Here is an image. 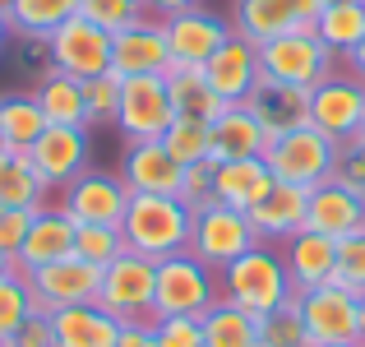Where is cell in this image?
Returning <instances> with one entry per match:
<instances>
[{"label":"cell","mask_w":365,"mask_h":347,"mask_svg":"<svg viewBox=\"0 0 365 347\" xmlns=\"http://www.w3.org/2000/svg\"><path fill=\"white\" fill-rule=\"evenodd\" d=\"M51 329H56V347H116L125 324L116 315H107L98 301H88V306H65V311H56Z\"/></svg>","instance_id":"d4e9b609"},{"label":"cell","mask_w":365,"mask_h":347,"mask_svg":"<svg viewBox=\"0 0 365 347\" xmlns=\"http://www.w3.org/2000/svg\"><path fill=\"white\" fill-rule=\"evenodd\" d=\"M9 51L19 56V70L37 74V79H42V74L51 70V51H46V37H24V33H14Z\"/></svg>","instance_id":"bcb514c9"},{"label":"cell","mask_w":365,"mask_h":347,"mask_svg":"<svg viewBox=\"0 0 365 347\" xmlns=\"http://www.w3.org/2000/svg\"><path fill=\"white\" fill-rule=\"evenodd\" d=\"M324 5H365V0H324Z\"/></svg>","instance_id":"11a10c76"},{"label":"cell","mask_w":365,"mask_h":347,"mask_svg":"<svg viewBox=\"0 0 365 347\" xmlns=\"http://www.w3.org/2000/svg\"><path fill=\"white\" fill-rule=\"evenodd\" d=\"M259 236L250 227V213L227 204H208L204 213H195V227H190V255H199L213 273H222L232 259H241L245 250H255Z\"/></svg>","instance_id":"ba28073f"},{"label":"cell","mask_w":365,"mask_h":347,"mask_svg":"<svg viewBox=\"0 0 365 347\" xmlns=\"http://www.w3.org/2000/svg\"><path fill=\"white\" fill-rule=\"evenodd\" d=\"M0 347H5V338H0Z\"/></svg>","instance_id":"91938a15"},{"label":"cell","mask_w":365,"mask_h":347,"mask_svg":"<svg viewBox=\"0 0 365 347\" xmlns=\"http://www.w3.org/2000/svg\"><path fill=\"white\" fill-rule=\"evenodd\" d=\"M51 190L42 186L33 158L24 149H5L0 153V208H42Z\"/></svg>","instance_id":"f546056e"},{"label":"cell","mask_w":365,"mask_h":347,"mask_svg":"<svg viewBox=\"0 0 365 347\" xmlns=\"http://www.w3.org/2000/svg\"><path fill=\"white\" fill-rule=\"evenodd\" d=\"M143 5H148V14H153V19H171V14H180V9L204 5V0H143Z\"/></svg>","instance_id":"681fc988"},{"label":"cell","mask_w":365,"mask_h":347,"mask_svg":"<svg viewBox=\"0 0 365 347\" xmlns=\"http://www.w3.org/2000/svg\"><path fill=\"white\" fill-rule=\"evenodd\" d=\"M162 28H167V46H171V65H199L204 70L208 61H213V51L227 42V37L236 33L232 19L217 14V9L208 5H195V9H180V14L162 19Z\"/></svg>","instance_id":"5bb4252c"},{"label":"cell","mask_w":365,"mask_h":347,"mask_svg":"<svg viewBox=\"0 0 365 347\" xmlns=\"http://www.w3.org/2000/svg\"><path fill=\"white\" fill-rule=\"evenodd\" d=\"M365 121V84L356 74L333 70L324 84L310 89V125L324 130L329 139H351Z\"/></svg>","instance_id":"2e32d148"},{"label":"cell","mask_w":365,"mask_h":347,"mask_svg":"<svg viewBox=\"0 0 365 347\" xmlns=\"http://www.w3.org/2000/svg\"><path fill=\"white\" fill-rule=\"evenodd\" d=\"M217 301V273L199 255L180 250V255L158 259V287H153V320L167 315H204Z\"/></svg>","instance_id":"277c9868"},{"label":"cell","mask_w":365,"mask_h":347,"mask_svg":"<svg viewBox=\"0 0 365 347\" xmlns=\"http://www.w3.org/2000/svg\"><path fill=\"white\" fill-rule=\"evenodd\" d=\"M28 287H33L37 311L56 315V311H65V306H88V301H98L102 268L88 264V259H79V255H65V259H56V264L33 268V273H28Z\"/></svg>","instance_id":"8fae6325"},{"label":"cell","mask_w":365,"mask_h":347,"mask_svg":"<svg viewBox=\"0 0 365 347\" xmlns=\"http://www.w3.org/2000/svg\"><path fill=\"white\" fill-rule=\"evenodd\" d=\"M305 227L324 231V236L342 241L351 231L365 227V195L342 181H324V186L310 190V213H305Z\"/></svg>","instance_id":"cb8c5ba5"},{"label":"cell","mask_w":365,"mask_h":347,"mask_svg":"<svg viewBox=\"0 0 365 347\" xmlns=\"http://www.w3.org/2000/svg\"><path fill=\"white\" fill-rule=\"evenodd\" d=\"M46 51H51V70L74 74V79H98L111 70V33L98 24H88L83 14L65 19L51 37H46Z\"/></svg>","instance_id":"9c48e42d"},{"label":"cell","mask_w":365,"mask_h":347,"mask_svg":"<svg viewBox=\"0 0 365 347\" xmlns=\"http://www.w3.org/2000/svg\"><path fill=\"white\" fill-rule=\"evenodd\" d=\"M0 130H5L9 149H33L46 130V116L37 107L33 93H0Z\"/></svg>","instance_id":"1f68e13d"},{"label":"cell","mask_w":365,"mask_h":347,"mask_svg":"<svg viewBox=\"0 0 365 347\" xmlns=\"http://www.w3.org/2000/svg\"><path fill=\"white\" fill-rule=\"evenodd\" d=\"M314 33H319V42L329 46L333 56H347L365 37V5H324Z\"/></svg>","instance_id":"836d02e7"},{"label":"cell","mask_w":365,"mask_h":347,"mask_svg":"<svg viewBox=\"0 0 365 347\" xmlns=\"http://www.w3.org/2000/svg\"><path fill=\"white\" fill-rule=\"evenodd\" d=\"M356 324H361V343H365V296H361V306H356Z\"/></svg>","instance_id":"f5cc1de1"},{"label":"cell","mask_w":365,"mask_h":347,"mask_svg":"<svg viewBox=\"0 0 365 347\" xmlns=\"http://www.w3.org/2000/svg\"><path fill=\"white\" fill-rule=\"evenodd\" d=\"M361 134H365V121H361Z\"/></svg>","instance_id":"680465c9"},{"label":"cell","mask_w":365,"mask_h":347,"mask_svg":"<svg viewBox=\"0 0 365 347\" xmlns=\"http://www.w3.org/2000/svg\"><path fill=\"white\" fill-rule=\"evenodd\" d=\"M217 296L232 301V306H241V311H250L255 320L282 311V306L296 296L292 278H287V264H282V250L268 246V241H259L255 250H245L241 259H232V264L217 273Z\"/></svg>","instance_id":"6da1fadb"},{"label":"cell","mask_w":365,"mask_h":347,"mask_svg":"<svg viewBox=\"0 0 365 347\" xmlns=\"http://www.w3.org/2000/svg\"><path fill=\"white\" fill-rule=\"evenodd\" d=\"M158 347H204V324L195 315H167V320H153Z\"/></svg>","instance_id":"ee69618b"},{"label":"cell","mask_w":365,"mask_h":347,"mask_svg":"<svg viewBox=\"0 0 365 347\" xmlns=\"http://www.w3.org/2000/svg\"><path fill=\"white\" fill-rule=\"evenodd\" d=\"M74 255L88 259V264H98V268H107L116 255H125L120 227H107V223H74Z\"/></svg>","instance_id":"8d00e7d4"},{"label":"cell","mask_w":365,"mask_h":347,"mask_svg":"<svg viewBox=\"0 0 365 347\" xmlns=\"http://www.w3.org/2000/svg\"><path fill=\"white\" fill-rule=\"evenodd\" d=\"M176 199L190 208V213H204L208 204H217V162H213V158H204V162H195V167L180 171V190H176Z\"/></svg>","instance_id":"f35d334b"},{"label":"cell","mask_w":365,"mask_h":347,"mask_svg":"<svg viewBox=\"0 0 365 347\" xmlns=\"http://www.w3.org/2000/svg\"><path fill=\"white\" fill-rule=\"evenodd\" d=\"M361 347H365V343H361Z\"/></svg>","instance_id":"94428289"},{"label":"cell","mask_w":365,"mask_h":347,"mask_svg":"<svg viewBox=\"0 0 365 347\" xmlns=\"http://www.w3.org/2000/svg\"><path fill=\"white\" fill-rule=\"evenodd\" d=\"M259 347H314L301 311H296V301H287L282 311H273V315L259 320Z\"/></svg>","instance_id":"74e56055"},{"label":"cell","mask_w":365,"mask_h":347,"mask_svg":"<svg viewBox=\"0 0 365 347\" xmlns=\"http://www.w3.org/2000/svg\"><path fill=\"white\" fill-rule=\"evenodd\" d=\"M65 255H74V218L65 213L61 204H42L33 213V223H28V236L14 255V268L33 273V268L56 264V259H65Z\"/></svg>","instance_id":"d6986e66"},{"label":"cell","mask_w":365,"mask_h":347,"mask_svg":"<svg viewBox=\"0 0 365 347\" xmlns=\"http://www.w3.org/2000/svg\"><path fill=\"white\" fill-rule=\"evenodd\" d=\"M28 158H33L46 190H65L74 176L88 171V158H93L88 125H46L42 139L28 149Z\"/></svg>","instance_id":"4fadbf2b"},{"label":"cell","mask_w":365,"mask_h":347,"mask_svg":"<svg viewBox=\"0 0 365 347\" xmlns=\"http://www.w3.org/2000/svg\"><path fill=\"white\" fill-rule=\"evenodd\" d=\"M273 190V171L264 158H241V162H217V204L227 208H250Z\"/></svg>","instance_id":"83f0119b"},{"label":"cell","mask_w":365,"mask_h":347,"mask_svg":"<svg viewBox=\"0 0 365 347\" xmlns=\"http://www.w3.org/2000/svg\"><path fill=\"white\" fill-rule=\"evenodd\" d=\"M190 227H195V213L176 195H130V208L120 218L125 250L148 259H167L190 250Z\"/></svg>","instance_id":"7a4b0ae2"},{"label":"cell","mask_w":365,"mask_h":347,"mask_svg":"<svg viewBox=\"0 0 365 347\" xmlns=\"http://www.w3.org/2000/svg\"><path fill=\"white\" fill-rule=\"evenodd\" d=\"M116 347H158V333H153V324H125Z\"/></svg>","instance_id":"c3c4849f"},{"label":"cell","mask_w":365,"mask_h":347,"mask_svg":"<svg viewBox=\"0 0 365 347\" xmlns=\"http://www.w3.org/2000/svg\"><path fill=\"white\" fill-rule=\"evenodd\" d=\"M5 347H56V329H51V315L37 311L33 320H24L14 333L5 338Z\"/></svg>","instance_id":"7dc6e473"},{"label":"cell","mask_w":365,"mask_h":347,"mask_svg":"<svg viewBox=\"0 0 365 347\" xmlns=\"http://www.w3.org/2000/svg\"><path fill=\"white\" fill-rule=\"evenodd\" d=\"M5 149H9V144H5V130H0V153H5Z\"/></svg>","instance_id":"6f0895ef"},{"label":"cell","mask_w":365,"mask_h":347,"mask_svg":"<svg viewBox=\"0 0 365 347\" xmlns=\"http://www.w3.org/2000/svg\"><path fill=\"white\" fill-rule=\"evenodd\" d=\"M33 98L42 107L46 125H88V102H83V79L61 70H46L33 84Z\"/></svg>","instance_id":"f1b7e54d"},{"label":"cell","mask_w":365,"mask_h":347,"mask_svg":"<svg viewBox=\"0 0 365 347\" xmlns=\"http://www.w3.org/2000/svg\"><path fill=\"white\" fill-rule=\"evenodd\" d=\"M61 208L74 223H107L120 227L125 208H130V186L120 181V171H98L88 167L83 176H74L61 190Z\"/></svg>","instance_id":"9a60e30c"},{"label":"cell","mask_w":365,"mask_h":347,"mask_svg":"<svg viewBox=\"0 0 365 347\" xmlns=\"http://www.w3.org/2000/svg\"><path fill=\"white\" fill-rule=\"evenodd\" d=\"M264 153H268V134L245 102L227 107L213 121V162H241V158H264Z\"/></svg>","instance_id":"484cf974"},{"label":"cell","mask_w":365,"mask_h":347,"mask_svg":"<svg viewBox=\"0 0 365 347\" xmlns=\"http://www.w3.org/2000/svg\"><path fill=\"white\" fill-rule=\"evenodd\" d=\"M162 149L180 162V167H195V162L213 158V125L208 121H190V116H176L162 134Z\"/></svg>","instance_id":"e575fe53"},{"label":"cell","mask_w":365,"mask_h":347,"mask_svg":"<svg viewBox=\"0 0 365 347\" xmlns=\"http://www.w3.org/2000/svg\"><path fill=\"white\" fill-rule=\"evenodd\" d=\"M333 287L351 296H365V227L338 241V268H333Z\"/></svg>","instance_id":"ab89813d"},{"label":"cell","mask_w":365,"mask_h":347,"mask_svg":"<svg viewBox=\"0 0 365 347\" xmlns=\"http://www.w3.org/2000/svg\"><path fill=\"white\" fill-rule=\"evenodd\" d=\"M162 79H167V98H171V107H176V116L213 125L217 116L227 111V102L213 93V84H208V74L199 70V65H171Z\"/></svg>","instance_id":"4316f807"},{"label":"cell","mask_w":365,"mask_h":347,"mask_svg":"<svg viewBox=\"0 0 365 347\" xmlns=\"http://www.w3.org/2000/svg\"><path fill=\"white\" fill-rule=\"evenodd\" d=\"M204 74H208V84H213L217 98H222L227 107H236V102H245L250 93H255V84L264 79V70H259V46L232 33L213 51V61L204 65Z\"/></svg>","instance_id":"ac0fdd59"},{"label":"cell","mask_w":365,"mask_h":347,"mask_svg":"<svg viewBox=\"0 0 365 347\" xmlns=\"http://www.w3.org/2000/svg\"><path fill=\"white\" fill-rule=\"evenodd\" d=\"M9 268H14V259H9V255H0V278H5Z\"/></svg>","instance_id":"db71d44e"},{"label":"cell","mask_w":365,"mask_h":347,"mask_svg":"<svg viewBox=\"0 0 365 347\" xmlns=\"http://www.w3.org/2000/svg\"><path fill=\"white\" fill-rule=\"evenodd\" d=\"M5 14L14 33L24 37H51L65 19L79 14V0H5Z\"/></svg>","instance_id":"d6a6232c"},{"label":"cell","mask_w":365,"mask_h":347,"mask_svg":"<svg viewBox=\"0 0 365 347\" xmlns=\"http://www.w3.org/2000/svg\"><path fill=\"white\" fill-rule=\"evenodd\" d=\"M333 61H338V56L319 42V33H282V37L259 46V70H264V79L292 84V89H314V84H324L338 70Z\"/></svg>","instance_id":"8992f818"},{"label":"cell","mask_w":365,"mask_h":347,"mask_svg":"<svg viewBox=\"0 0 365 347\" xmlns=\"http://www.w3.org/2000/svg\"><path fill=\"white\" fill-rule=\"evenodd\" d=\"M199 324H204V347H259V320L222 296L199 315Z\"/></svg>","instance_id":"4dcf8cb0"},{"label":"cell","mask_w":365,"mask_h":347,"mask_svg":"<svg viewBox=\"0 0 365 347\" xmlns=\"http://www.w3.org/2000/svg\"><path fill=\"white\" fill-rule=\"evenodd\" d=\"M111 70H116L120 79H134V74H167L171 70V46H167L162 19L143 14L139 24L111 33Z\"/></svg>","instance_id":"e0dca14e"},{"label":"cell","mask_w":365,"mask_h":347,"mask_svg":"<svg viewBox=\"0 0 365 347\" xmlns=\"http://www.w3.org/2000/svg\"><path fill=\"white\" fill-rule=\"evenodd\" d=\"M319 347H361V343H319Z\"/></svg>","instance_id":"9f6ffc18"},{"label":"cell","mask_w":365,"mask_h":347,"mask_svg":"<svg viewBox=\"0 0 365 347\" xmlns=\"http://www.w3.org/2000/svg\"><path fill=\"white\" fill-rule=\"evenodd\" d=\"M277 250H282L287 278H292V287H296V292H305V287H324V283H333V268H338V241H333V236L301 227L296 236H287Z\"/></svg>","instance_id":"44dd1931"},{"label":"cell","mask_w":365,"mask_h":347,"mask_svg":"<svg viewBox=\"0 0 365 347\" xmlns=\"http://www.w3.org/2000/svg\"><path fill=\"white\" fill-rule=\"evenodd\" d=\"M33 315H37V301H33V287H28V273L24 268H9L0 278V338H9Z\"/></svg>","instance_id":"d590c367"},{"label":"cell","mask_w":365,"mask_h":347,"mask_svg":"<svg viewBox=\"0 0 365 347\" xmlns=\"http://www.w3.org/2000/svg\"><path fill=\"white\" fill-rule=\"evenodd\" d=\"M324 0H236L232 28L236 37L264 46L282 33H314Z\"/></svg>","instance_id":"30bf717a"},{"label":"cell","mask_w":365,"mask_h":347,"mask_svg":"<svg viewBox=\"0 0 365 347\" xmlns=\"http://www.w3.org/2000/svg\"><path fill=\"white\" fill-rule=\"evenodd\" d=\"M180 162L162 149V139L125 144L120 158V181L130 186V195H176L180 190Z\"/></svg>","instance_id":"ffe728a7"},{"label":"cell","mask_w":365,"mask_h":347,"mask_svg":"<svg viewBox=\"0 0 365 347\" xmlns=\"http://www.w3.org/2000/svg\"><path fill=\"white\" fill-rule=\"evenodd\" d=\"M9 42H14V24H9V14H5V0H0V56L9 51Z\"/></svg>","instance_id":"816d5d0a"},{"label":"cell","mask_w":365,"mask_h":347,"mask_svg":"<svg viewBox=\"0 0 365 347\" xmlns=\"http://www.w3.org/2000/svg\"><path fill=\"white\" fill-rule=\"evenodd\" d=\"M171 121H176V107H171V98H167V79H162V74H134V79H120L116 130H120L125 144L162 139Z\"/></svg>","instance_id":"52a82bcc"},{"label":"cell","mask_w":365,"mask_h":347,"mask_svg":"<svg viewBox=\"0 0 365 347\" xmlns=\"http://www.w3.org/2000/svg\"><path fill=\"white\" fill-rule=\"evenodd\" d=\"M153 287H158V259L125 250L102 268L98 306L120 324H153Z\"/></svg>","instance_id":"5b68a950"},{"label":"cell","mask_w":365,"mask_h":347,"mask_svg":"<svg viewBox=\"0 0 365 347\" xmlns=\"http://www.w3.org/2000/svg\"><path fill=\"white\" fill-rule=\"evenodd\" d=\"M333 158H338V139H329L314 125H301V130H287L277 139H268V153H264L273 181L305 186V190L333 181Z\"/></svg>","instance_id":"3957f363"},{"label":"cell","mask_w":365,"mask_h":347,"mask_svg":"<svg viewBox=\"0 0 365 347\" xmlns=\"http://www.w3.org/2000/svg\"><path fill=\"white\" fill-rule=\"evenodd\" d=\"M342 61H347V74H356V79L365 84V37H361V46H351V51L342 56Z\"/></svg>","instance_id":"f907efd6"},{"label":"cell","mask_w":365,"mask_h":347,"mask_svg":"<svg viewBox=\"0 0 365 347\" xmlns=\"http://www.w3.org/2000/svg\"><path fill=\"white\" fill-rule=\"evenodd\" d=\"M305 213H310V190L273 181V190H268V195L250 208V227H255L259 241L282 246L287 236H296V231L305 227Z\"/></svg>","instance_id":"7402d4cb"},{"label":"cell","mask_w":365,"mask_h":347,"mask_svg":"<svg viewBox=\"0 0 365 347\" xmlns=\"http://www.w3.org/2000/svg\"><path fill=\"white\" fill-rule=\"evenodd\" d=\"M33 213H37V208H0V255H9V259L19 255Z\"/></svg>","instance_id":"f6af8a7d"},{"label":"cell","mask_w":365,"mask_h":347,"mask_svg":"<svg viewBox=\"0 0 365 347\" xmlns=\"http://www.w3.org/2000/svg\"><path fill=\"white\" fill-rule=\"evenodd\" d=\"M83 102H88V130L98 125H116V107H120V74L107 70L98 79L83 84Z\"/></svg>","instance_id":"60d3db41"},{"label":"cell","mask_w":365,"mask_h":347,"mask_svg":"<svg viewBox=\"0 0 365 347\" xmlns=\"http://www.w3.org/2000/svg\"><path fill=\"white\" fill-rule=\"evenodd\" d=\"M333 181L361 190L365 195V134L356 130L351 139H338V158H333Z\"/></svg>","instance_id":"7bdbcfd3"},{"label":"cell","mask_w":365,"mask_h":347,"mask_svg":"<svg viewBox=\"0 0 365 347\" xmlns=\"http://www.w3.org/2000/svg\"><path fill=\"white\" fill-rule=\"evenodd\" d=\"M79 14L88 19V24L107 28V33H120V28L139 24V19L148 14V5H143V0H79Z\"/></svg>","instance_id":"b9f144b4"},{"label":"cell","mask_w":365,"mask_h":347,"mask_svg":"<svg viewBox=\"0 0 365 347\" xmlns=\"http://www.w3.org/2000/svg\"><path fill=\"white\" fill-rule=\"evenodd\" d=\"M245 107L255 111V121L264 125L268 139L287 130H301L310 125V89H292V84H277V79H259L255 93L245 98Z\"/></svg>","instance_id":"603a6c76"},{"label":"cell","mask_w":365,"mask_h":347,"mask_svg":"<svg viewBox=\"0 0 365 347\" xmlns=\"http://www.w3.org/2000/svg\"><path fill=\"white\" fill-rule=\"evenodd\" d=\"M296 311H301L305 329H310V343H361V324H356V306L361 296L342 292V287L324 283V287H305V292L292 296Z\"/></svg>","instance_id":"7c38bea8"}]
</instances>
